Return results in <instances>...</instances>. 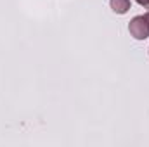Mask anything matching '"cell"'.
Masks as SVG:
<instances>
[{"instance_id": "6da1fadb", "label": "cell", "mask_w": 149, "mask_h": 147, "mask_svg": "<svg viewBox=\"0 0 149 147\" xmlns=\"http://www.w3.org/2000/svg\"><path fill=\"white\" fill-rule=\"evenodd\" d=\"M128 31L135 40H146L149 37V24L144 16H135L128 23Z\"/></svg>"}, {"instance_id": "7a4b0ae2", "label": "cell", "mask_w": 149, "mask_h": 147, "mask_svg": "<svg viewBox=\"0 0 149 147\" xmlns=\"http://www.w3.org/2000/svg\"><path fill=\"white\" fill-rule=\"evenodd\" d=\"M109 5H111L113 12H116V14H127L132 9L130 0H109Z\"/></svg>"}, {"instance_id": "3957f363", "label": "cell", "mask_w": 149, "mask_h": 147, "mask_svg": "<svg viewBox=\"0 0 149 147\" xmlns=\"http://www.w3.org/2000/svg\"><path fill=\"white\" fill-rule=\"evenodd\" d=\"M137 3L144 9H149V0H137Z\"/></svg>"}, {"instance_id": "277c9868", "label": "cell", "mask_w": 149, "mask_h": 147, "mask_svg": "<svg viewBox=\"0 0 149 147\" xmlns=\"http://www.w3.org/2000/svg\"><path fill=\"white\" fill-rule=\"evenodd\" d=\"M144 17H146V21H148V24H149V10L146 12V14H144Z\"/></svg>"}]
</instances>
